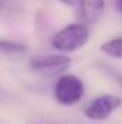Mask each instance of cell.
Segmentation results:
<instances>
[{
	"label": "cell",
	"instance_id": "6da1fadb",
	"mask_svg": "<svg viewBox=\"0 0 122 124\" xmlns=\"http://www.w3.org/2000/svg\"><path fill=\"white\" fill-rule=\"evenodd\" d=\"M89 28L83 23H70L52 38V45L61 52H73L86 45Z\"/></svg>",
	"mask_w": 122,
	"mask_h": 124
},
{
	"label": "cell",
	"instance_id": "7a4b0ae2",
	"mask_svg": "<svg viewBox=\"0 0 122 124\" xmlns=\"http://www.w3.org/2000/svg\"><path fill=\"white\" fill-rule=\"evenodd\" d=\"M83 82L72 74H65L56 81L55 98L62 105H73L79 102L83 97Z\"/></svg>",
	"mask_w": 122,
	"mask_h": 124
},
{
	"label": "cell",
	"instance_id": "3957f363",
	"mask_svg": "<svg viewBox=\"0 0 122 124\" xmlns=\"http://www.w3.org/2000/svg\"><path fill=\"white\" fill-rule=\"evenodd\" d=\"M70 58L66 55L49 54V55H36L30 58V68L43 75H58L63 74L70 68Z\"/></svg>",
	"mask_w": 122,
	"mask_h": 124
},
{
	"label": "cell",
	"instance_id": "277c9868",
	"mask_svg": "<svg viewBox=\"0 0 122 124\" xmlns=\"http://www.w3.org/2000/svg\"><path fill=\"white\" fill-rule=\"evenodd\" d=\"M122 104V100L119 97L115 95H101L98 98H95L91 104L85 108V117H88L89 120L93 121H103L106 120L115 110L119 108Z\"/></svg>",
	"mask_w": 122,
	"mask_h": 124
},
{
	"label": "cell",
	"instance_id": "5b68a950",
	"mask_svg": "<svg viewBox=\"0 0 122 124\" xmlns=\"http://www.w3.org/2000/svg\"><path fill=\"white\" fill-rule=\"evenodd\" d=\"M79 12L86 23H95L105 10V0H78Z\"/></svg>",
	"mask_w": 122,
	"mask_h": 124
},
{
	"label": "cell",
	"instance_id": "8992f818",
	"mask_svg": "<svg viewBox=\"0 0 122 124\" xmlns=\"http://www.w3.org/2000/svg\"><path fill=\"white\" fill-rule=\"evenodd\" d=\"M26 45L20 42H13V40H6L0 39V54L4 55H22L26 52Z\"/></svg>",
	"mask_w": 122,
	"mask_h": 124
},
{
	"label": "cell",
	"instance_id": "52a82bcc",
	"mask_svg": "<svg viewBox=\"0 0 122 124\" xmlns=\"http://www.w3.org/2000/svg\"><path fill=\"white\" fill-rule=\"evenodd\" d=\"M101 49L103 54H106L112 58H122V36L105 42L101 46Z\"/></svg>",
	"mask_w": 122,
	"mask_h": 124
},
{
	"label": "cell",
	"instance_id": "ba28073f",
	"mask_svg": "<svg viewBox=\"0 0 122 124\" xmlns=\"http://www.w3.org/2000/svg\"><path fill=\"white\" fill-rule=\"evenodd\" d=\"M106 69H108V72H111V75H112V77H114V78H115V79H116V81L122 85V74H121V72L114 71L112 68H106Z\"/></svg>",
	"mask_w": 122,
	"mask_h": 124
},
{
	"label": "cell",
	"instance_id": "9c48e42d",
	"mask_svg": "<svg viewBox=\"0 0 122 124\" xmlns=\"http://www.w3.org/2000/svg\"><path fill=\"white\" fill-rule=\"evenodd\" d=\"M112 1H114L115 9H116L119 13H122V0H112Z\"/></svg>",
	"mask_w": 122,
	"mask_h": 124
},
{
	"label": "cell",
	"instance_id": "30bf717a",
	"mask_svg": "<svg viewBox=\"0 0 122 124\" xmlns=\"http://www.w3.org/2000/svg\"><path fill=\"white\" fill-rule=\"evenodd\" d=\"M62 3H65V4H68V6H75L76 3H78V0H59Z\"/></svg>",
	"mask_w": 122,
	"mask_h": 124
},
{
	"label": "cell",
	"instance_id": "8fae6325",
	"mask_svg": "<svg viewBox=\"0 0 122 124\" xmlns=\"http://www.w3.org/2000/svg\"><path fill=\"white\" fill-rule=\"evenodd\" d=\"M0 6H1V0H0Z\"/></svg>",
	"mask_w": 122,
	"mask_h": 124
}]
</instances>
